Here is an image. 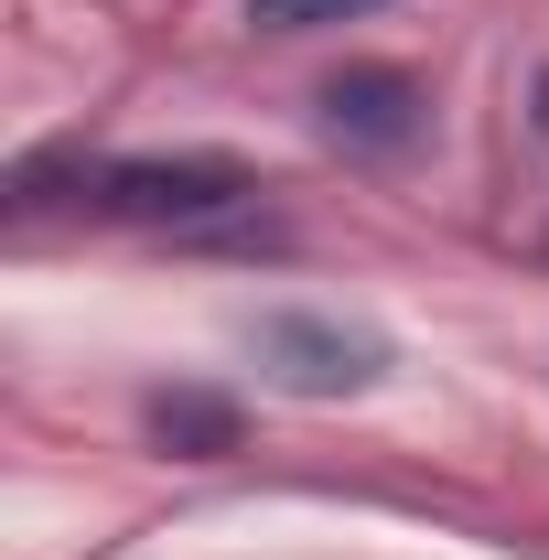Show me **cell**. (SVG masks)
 <instances>
[{"instance_id": "cell-3", "label": "cell", "mask_w": 549, "mask_h": 560, "mask_svg": "<svg viewBox=\"0 0 549 560\" xmlns=\"http://www.w3.org/2000/svg\"><path fill=\"white\" fill-rule=\"evenodd\" d=\"M324 130L355 151H410L420 140V75L410 66H344L324 75Z\"/></svg>"}, {"instance_id": "cell-1", "label": "cell", "mask_w": 549, "mask_h": 560, "mask_svg": "<svg viewBox=\"0 0 549 560\" xmlns=\"http://www.w3.org/2000/svg\"><path fill=\"white\" fill-rule=\"evenodd\" d=\"M75 206L108 215V226L206 237V226H226V215L259 206V173L226 162V151H130V162H75Z\"/></svg>"}, {"instance_id": "cell-5", "label": "cell", "mask_w": 549, "mask_h": 560, "mask_svg": "<svg viewBox=\"0 0 549 560\" xmlns=\"http://www.w3.org/2000/svg\"><path fill=\"white\" fill-rule=\"evenodd\" d=\"M366 11H388V0H248L259 33H324V22H366Z\"/></svg>"}, {"instance_id": "cell-2", "label": "cell", "mask_w": 549, "mask_h": 560, "mask_svg": "<svg viewBox=\"0 0 549 560\" xmlns=\"http://www.w3.org/2000/svg\"><path fill=\"white\" fill-rule=\"evenodd\" d=\"M259 355H270L291 388H313V399H344V388H366L388 346L377 335H355V324H324V313H270L259 324Z\"/></svg>"}, {"instance_id": "cell-4", "label": "cell", "mask_w": 549, "mask_h": 560, "mask_svg": "<svg viewBox=\"0 0 549 560\" xmlns=\"http://www.w3.org/2000/svg\"><path fill=\"white\" fill-rule=\"evenodd\" d=\"M151 431L173 442V453H237V399H206V388H162L151 399Z\"/></svg>"}, {"instance_id": "cell-6", "label": "cell", "mask_w": 549, "mask_h": 560, "mask_svg": "<svg viewBox=\"0 0 549 560\" xmlns=\"http://www.w3.org/2000/svg\"><path fill=\"white\" fill-rule=\"evenodd\" d=\"M539 130H549V75H539Z\"/></svg>"}]
</instances>
